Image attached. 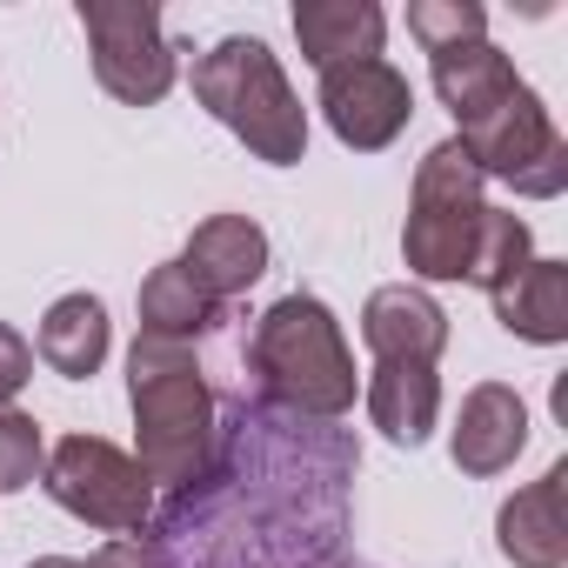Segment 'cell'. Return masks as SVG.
<instances>
[{"label": "cell", "mask_w": 568, "mask_h": 568, "mask_svg": "<svg viewBox=\"0 0 568 568\" xmlns=\"http://www.w3.org/2000/svg\"><path fill=\"white\" fill-rule=\"evenodd\" d=\"M128 402H134V462L148 468L154 495H187L207 481L221 448V402L207 388V368L187 342L134 335L128 348Z\"/></svg>", "instance_id": "6da1fadb"}, {"label": "cell", "mask_w": 568, "mask_h": 568, "mask_svg": "<svg viewBox=\"0 0 568 568\" xmlns=\"http://www.w3.org/2000/svg\"><path fill=\"white\" fill-rule=\"evenodd\" d=\"M247 368L261 382V402L295 415V422H342L355 408V355L328 302L315 295H281L254 335Z\"/></svg>", "instance_id": "7a4b0ae2"}, {"label": "cell", "mask_w": 568, "mask_h": 568, "mask_svg": "<svg viewBox=\"0 0 568 568\" xmlns=\"http://www.w3.org/2000/svg\"><path fill=\"white\" fill-rule=\"evenodd\" d=\"M194 101L267 168H295L308 154V108L281 74L274 48L254 34H227L194 54Z\"/></svg>", "instance_id": "3957f363"}, {"label": "cell", "mask_w": 568, "mask_h": 568, "mask_svg": "<svg viewBox=\"0 0 568 568\" xmlns=\"http://www.w3.org/2000/svg\"><path fill=\"white\" fill-rule=\"evenodd\" d=\"M481 168L468 161V148L448 134L422 154L415 168V194H408V227H402V261L415 281H468V254H475V227H481Z\"/></svg>", "instance_id": "277c9868"}, {"label": "cell", "mask_w": 568, "mask_h": 568, "mask_svg": "<svg viewBox=\"0 0 568 568\" xmlns=\"http://www.w3.org/2000/svg\"><path fill=\"white\" fill-rule=\"evenodd\" d=\"M41 488L88 528H108V535H141L161 508L148 468L114 448L108 435H61L48 448V468H41Z\"/></svg>", "instance_id": "5b68a950"}, {"label": "cell", "mask_w": 568, "mask_h": 568, "mask_svg": "<svg viewBox=\"0 0 568 568\" xmlns=\"http://www.w3.org/2000/svg\"><path fill=\"white\" fill-rule=\"evenodd\" d=\"M455 141L468 148L481 181H508L528 201H555L568 187V141H561V128L548 121V108H541V94L528 81L515 94H501L488 114L462 121Z\"/></svg>", "instance_id": "8992f818"}, {"label": "cell", "mask_w": 568, "mask_h": 568, "mask_svg": "<svg viewBox=\"0 0 568 568\" xmlns=\"http://www.w3.org/2000/svg\"><path fill=\"white\" fill-rule=\"evenodd\" d=\"M81 28H88V54H94V81L114 101L154 108L174 88L181 48L161 34L154 0H81Z\"/></svg>", "instance_id": "52a82bcc"}, {"label": "cell", "mask_w": 568, "mask_h": 568, "mask_svg": "<svg viewBox=\"0 0 568 568\" xmlns=\"http://www.w3.org/2000/svg\"><path fill=\"white\" fill-rule=\"evenodd\" d=\"M322 114H328V128H335L342 148L382 154V148H395L408 134L415 88L388 61H348V68H328L322 74Z\"/></svg>", "instance_id": "ba28073f"}, {"label": "cell", "mask_w": 568, "mask_h": 568, "mask_svg": "<svg viewBox=\"0 0 568 568\" xmlns=\"http://www.w3.org/2000/svg\"><path fill=\"white\" fill-rule=\"evenodd\" d=\"M448 448H455V468L475 475V481L515 468V455L528 448V402L508 382H475L462 395V415H455Z\"/></svg>", "instance_id": "9c48e42d"}, {"label": "cell", "mask_w": 568, "mask_h": 568, "mask_svg": "<svg viewBox=\"0 0 568 568\" xmlns=\"http://www.w3.org/2000/svg\"><path fill=\"white\" fill-rule=\"evenodd\" d=\"M362 342H368L375 362H428L435 368L442 348H448V315L415 281H388L362 308Z\"/></svg>", "instance_id": "30bf717a"}, {"label": "cell", "mask_w": 568, "mask_h": 568, "mask_svg": "<svg viewBox=\"0 0 568 568\" xmlns=\"http://www.w3.org/2000/svg\"><path fill=\"white\" fill-rule=\"evenodd\" d=\"M181 267L227 308V302H241L254 281L267 274V227L247 221V214H207V221L187 234Z\"/></svg>", "instance_id": "8fae6325"}, {"label": "cell", "mask_w": 568, "mask_h": 568, "mask_svg": "<svg viewBox=\"0 0 568 568\" xmlns=\"http://www.w3.org/2000/svg\"><path fill=\"white\" fill-rule=\"evenodd\" d=\"M561 495H568V462H555L541 481L515 488L495 515V548L501 561L515 568H561L568 561V515H561Z\"/></svg>", "instance_id": "7c38bea8"}, {"label": "cell", "mask_w": 568, "mask_h": 568, "mask_svg": "<svg viewBox=\"0 0 568 568\" xmlns=\"http://www.w3.org/2000/svg\"><path fill=\"white\" fill-rule=\"evenodd\" d=\"M295 41L315 74L348 68V61H382L388 14L375 0H295Z\"/></svg>", "instance_id": "4fadbf2b"}, {"label": "cell", "mask_w": 568, "mask_h": 568, "mask_svg": "<svg viewBox=\"0 0 568 568\" xmlns=\"http://www.w3.org/2000/svg\"><path fill=\"white\" fill-rule=\"evenodd\" d=\"M362 402H368V422L395 448H422L442 422V375L428 362H375Z\"/></svg>", "instance_id": "5bb4252c"}, {"label": "cell", "mask_w": 568, "mask_h": 568, "mask_svg": "<svg viewBox=\"0 0 568 568\" xmlns=\"http://www.w3.org/2000/svg\"><path fill=\"white\" fill-rule=\"evenodd\" d=\"M488 302H495V322H501L515 342H535V348L568 342V261L535 254V261L508 281V288H495Z\"/></svg>", "instance_id": "9a60e30c"}, {"label": "cell", "mask_w": 568, "mask_h": 568, "mask_svg": "<svg viewBox=\"0 0 568 568\" xmlns=\"http://www.w3.org/2000/svg\"><path fill=\"white\" fill-rule=\"evenodd\" d=\"M41 362L68 382H88L101 375L108 348H114V322H108V302L101 295H61L48 315H41Z\"/></svg>", "instance_id": "2e32d148"}, {"label": "cell", "mask_w": 568, "mask_h": 568, "mask_svg": "<svg viewBox=\"0 0 568 568\" xmlns=\"http://www.w3.org/2000/svg\"><path fill=\"white\" fill-rule=\"evenodd\" d=\"M221 328V302L201 288V281L181 267V261H161L148 281H141V335L154 342H201Z\"/></svg>", "instance_id": "e0dca14e"}, {"label": "cell", "mask_w": 568, "mask_h": 568, "mask_svg": "<svg viewBox=\"0 0 568 568\" xmlns=\"http://www.w3.org/2000/svg\"><path fill=\"white\" fill-rule=\"evenodd\" d=\"M428 68H435V94H442V108L455 114V128H462V121H475V114H488L501 94H515V88H521L515 61H508L495 41L455 48V54H442V61H428Z\"/></svg>", "instance_id": "ac0fdd59"}, {"label": "cell", "mask_w": 568, "mask_h": 568, "mask_svg": "<svg viewBox=\"0 0 568 568\" xmlns=\"http://www.w3.org/2000/svg\"><path fill=\"white\" fill-rule=\"evenodd\" d=\"M528 261H535V234H528V221L508 214V207H481L475 254H468V281H475V288H481V295L508 288V281H515Z\"/></svg>", "instance_id": "d6986e66"}, {"label": "cell", "mask_w": 568, "mask_h": 568, "mask_svg": "<svg viewBox=\"0 0 568 568\" xmlns=\"http://www.w3.org/2000/svg\"><path fill=\"white\" fill-rule=\"evenodd\" d=\"M408 34L422 41L428 61H442L455 48L488 41V8H481V0H415V8H408Z\"/></svg>", "instance_id": "ffe728a7"}, {"label": "cell", "mask_w": 568, "mask_h": 568, "mask_svg": "<svg viewBox=\"0 0 568 568\" xmlns=\"http://www.w3.org/2000/svg\"><path fill=\"white\" fill-rule=\"evenodd\" d=\"M48 468V442H41V422L21 415V408H0V495L14 488H34Z\"/></svg>", "instance_id": "44dd1931"}, {"label": "cell", "mask_w": 568, "mask_h": 568, "mask_svg": "<svg viewBox=\"0 0 568 568\" xmlns=\"http://www.w3.org/2000/svg\"><path fill=\"white\" fill-rule=\"evenodd\" d=\"M28 382H34V348H28L21 328L0 322V408H14V395H21Z\"/></svg>", "instance_id": "7402d4cb"}, {"label": "cell", "mask_w": 568, "mask_h": 568, "mask_svg": "<svg viewBox=\"0 0 568 568\" xmlns=\"http://www.w3.org/2000/svg\"><path fill=\"white\" fill-rule=\"evenodd\" d=\"M88 568H168V561H161L154 535H114L88 555Z\"/></svg>", "instance_id": "603a6c76"}, {"label": "cell", "mask_w": 568, "mask_h": 568, "mask_svg": "<svg viewBox=\"0 0 568 568\" xmlns=\"http://www.w3.org/2000/svg\"><path fill=\"white\" fill-rule=\"evenodd\" d=\"M34 568H88V561H68V555H41Z\"/></svg>", "instance_id": "cb8c5ba5"}, {"label": "cell", "mask_w": 568, "mask_h": 568, "mask_svg": "<svg viewBox=\"0 0 568 568\" xmlns=\"http://www.w3.org/2000/svg\"><path fill=\"white\" fill-rule=\"evenodd\" d=\"M315 568H348V561H315Z\"/></svg>", "instance_id": "d4e9b609"}]
</instances>
